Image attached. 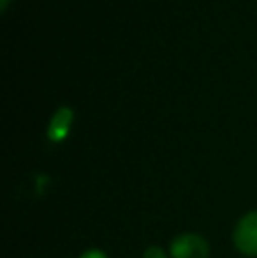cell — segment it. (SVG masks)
<instances>
[{
	"label": "cell",
	"mask_w": 257,
	"mask_h": 258,
	"mask_svg": "<svg viewBox=\"0 0 257 258\" xmlns=\"http://www.w3.org/2000/svg\"><path fill=\"white\" fill-rule=\"evenodd\" d=\"M234 246L245 256H257V211L245 214L236 225Z\"/></svg>",
	"instance_id": "1"
},
{
	"label": "cell",
	"mask_w": 257,
	"mask_h": 258,
	"mask_svg": "<svg viewBox=\"0 0 257 258\" xmlns=\"http://www.w3.org/2000/svg\"><path fill=\"white\" fill-rule=\"evenodd\" d=\"M169 253L173 258H208L210 244L197 234H183L171 242Z\"/></svg>",
	"instance_id": "2"
},
{
	"label": "cell",
	"mask_w": 257,
	"mask_h": 258,
	"mask_svg": "<svg viewBox=\"0 0 257 258\" xmlns=\"http://www.w3.org/2000/svg\"><path fill=\"white\" fill-rule=\"evenodd\" d=\"M72 116H74V112H72V109L69 105H60L57 109L48 126L49 141L60 143V141H64L67 137L69 128H71V123H72Z\"/></svg>",
	"instance_id": "3"
},
{
	"label": "cell",
	"mask_w": 257,
	"mask_h": 258,
	"mask_svg": "<svg viewBox=\"0 0 257 258\" xmlns=\"http://www.w3.org/2000/svg\"><path fill=\"white\" fill-rule=\"evenodd\" d=\"M143 258H168V255H166L164 249L159 248V246H150V248L143 253Z\"/></svg>",
	"instance_id": "4"
},
{
	"label": "cell",
	"mask_w": 257,
	"mask_h": 258,
	"mask_svg": "<svg viewBox=\"0 0 257 258\" xmlns=\"http://www.w3.org/2000/svg\"><path fill=\"white\" fill-rule=\"evenodd\" d=\"M79 258H108L106 253L100 251V249H88V251H85Z\"/></svg>",
	"instance_id": "5"
},
{
	"label": "cell",
	"mask_w": 257,
	"mask_h": 258,
	"mask_svg": "<svg viewBox=\"0 0 257 258\" xmlns=\"http://www.w3.org/2000/svg\"><path fill=\"white\" fill-rule=\"evenodd\" d=\"M7 2H9V0H0V9H2V11H6Z\"/></svg>",
	"instance_id": "6"
}]
</instances>
